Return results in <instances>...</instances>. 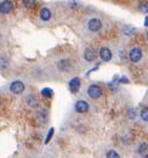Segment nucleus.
<instances>
[{
    "label": "nucleus",
    "mask_w": 148,
    "mask_h": 158,
    "mask_svg": "<svg viewBox=\"0 0 148 158\" xmlns=\"http://www.w3.org/2000/svg\"><path fill=\"white\" fill-rule=\"evenodd\" d=\"M56 68H57V71L61 72V73H69V72L73 71L74 63L71 59L63 57V59H60L56 62Z\"/></svg>",
    "instance_id": "7ed1b4c3"
},
{
    "label": "nucleus",
    "mask_w": 148,
    "mask_h": 158,
    "mask_svg": "<svg viewBox=\"0 0 148 158\" xmlns=\"http://www.w3.org/2000/svg\"><path fill=\"white\" fill-rule=\"evenodd\" d=\"M15 9V2L12 0H2L0 1V14L1 15H9Z\"/></svg>",
    "instance_id": "0eeeda50"
},
{
    "label": "nucleus",
    "mask_w": 148,
    "mask_h": 158,
    "mask_svg": "<svg viewBox=\"0 0 148 158\" xmlns=\"http://www.w3.org/2000/svg\"><path fill=\"white\" fill-rule=\"evenodd\" d=\"M24 102H26V106L29 107V108H38V107H39V101H38V99L35 98L34 94H28V95H26Z\"/></svg>",
    "instance_id": "9b49d317"
},
{
    "label": "nucleus",
    "mask_w": 148,
    "mask_h": 158,
    "mask_svg": "<svg viewBox=\"0 0 148 158\" xmlns=\"http://www.w3.org/2000/svg\"><path fill=\"white\" fill-rule=\"evenodd\" d=\"M85 28H86V31L89 33L97 34V33H100L103 29V23H102V21L100 20V19H97V17H91V19L88 20L86 24H85Z\"/></svg>",
    "instance_id": "f03ea898"
},
{
    "label": "nucleus",
    "mask_w": 148,
    "mask_h": 158,
    "mask_svg": "<svg viewBox=\"0 0 148 158\" xmlns=\"http://www.w3.org/2000/svg\"><path fill=\"white\" fill-rule=\"evenodd\" d=\"M145 26L148 27V17H146V21H145Z\"/></svg>",
    "instance_id": "5701e85b"
},
{
    "label": "nucleus",
    "mask_w": 148,
    "mask_h": 158,
    "mask_svg": "<svg viewBox=\"0 0 148 158\" xmlns=\"http://www.w3.org/2000/svg\"><path fill=\"white\" fill-rule=\"evenodd\" d=\"M138 10L142 14H148V1L147 0H141L138 2Z\"/></svg>",
    "instance_id": "f3484780"
},
{
    "label": "nucleus",
    "mask_w": 148,
    "mask_h": 158,
    "mask_svg": "<svg viewBox=\"0 0 148 158\" xmlns=\"http://www.w3.org/2000/svg\"><path fill=\"white\" fill-rule=\"evenodd\" d=\"M140 118L142 122H145V123H148V106L146 107H143L141 111H140Z\"/></svg>",
    "instance_id": "a211bd4d"
},
{
    "label": "nucleus",
    "mask_w": 148,
    "mask_h": 158,
    "mask_svg": "<svg viewBox=\"0 0 148 158\" xmlns=\"http://www.w3.org/2000/svg\"><path fill=\"white\" fill-rule=\"evenodd\" d=\"M135 153L140 157L148 158V142H146V141L138 142L135 147Z\"/></svg>",
    "instance_id": "6e6552de"
},
{
    "label": "nucleus",
    "mask_w": 148,
    "mask_h": 158,
    "mask_svg": "<svg viewBox=\"0 0 148 158\" xmlns=\"http://www.w3.org/2000/svg\"><path fill=\"white\" fill-rule=\"evenodd\" d=\"M98 56H100V59L102 60L103 62H109V61H112V59H113V52L111 51L109 48L102 46V48L100 49V51H98Z\"/></svg>",
    "instance_id": "1a4fd4ad"
},
{
    "label": "nucleus",
    "mask_w": 148,
    "mask_h": 158,
    "mask_svg": "<svg viewBox=\"0 0 148 158\" xmlns=\"http://www.w3.org/2000/svg\"><path fill=\"white\" fill-rule=\"evenodd\" d=\"M85 94L89 99L98 100L103 96V89L97 83H90V84H88V86L85 89Z\"/></svg>",
    "instance_id": "f257e3e1"
},
{
    "label": "nucleus",
    "mask_w": 148,
    "mask_h": 158,
    "mask_svg": "<svg viewBox=\"0 0 148 158\" xmlns=\"http://www.w3.org/2000/svg\"><path fill=\"white\" fill-rule=\"evenodd\" d=\"M136 116H137V113H136L135 108H130L129 111H128V118L130 120H134V119L136 118Z\"/></svg>",
    "instance_id": "412c9836"
},
{
    "label": "nucleus",
    "mask_w": 148,
    "mask_h": 158,
    "mask_svg": "<svg viewBox=\"0 0 148 158\" xmlns=\"http://www.w3.org/2000/svg\"><path fill=\"white\" fill-rule=\"evenodd\" d=\"M97 57V54L95 51V49L92 48H86L83 52V59L85 60L86 62H93Z\"/></svg>",
    "instance_id": "f8f14e48"
},
{
    "label": "nucleus",
    "mask_w": 148,
    "mask_h": 158,
    "mask_svg": "<svg viewBox=\"0 0 148 158\" xmlns=\"http://www.w3.org/2000/svg\"><path fill=\"white\" fill-rule=\"evenodd\" d=\"M9 90L14 95H21L26 90V84L22 80H14V81H11V84L9 86Z\"/></svg>",
    "instance_id": "39448f33"
},
{
    "label": "nucleus",
    "mask_w": 148,
    "mask_h": 158,
    "mask_svg": "<svg viewBox=\"0 0 148 158\" xmlns=\"http://www.w3.org/2000/svg\"><path fill=\"white\" fill-rule=\"evenodd\" d=\"M22 4L27 10H34L37 6L35 0H22Z\"/></svg>",
    "instance_id": "dca6fc26"
},
{
    "label": "nucleus",
    "mask_w": 148,
    "mask_h": 158,
    "mask_svg": "<svg viewBox=\"0 0 148 158\" xmlns=\"http://www.w3.org/2000/svg\"><path fill=\"white\" fill-rule=\"evenodd\" d=\"M146 39H147V41H148V31H147V33H146Z\"/></svg>",
    "instance_id": "b1692460"
},
{
    "label": "nucleus",
    "mask_w": 148,
    "mask_h": 158,
    "mask_svg": "<svg viewBox=\"0 0 148 158\" xmlns=\"http://www.w3.org/2000/svg\"><path fill=\"white\" fill-rule=\"evenodd\" d=\"M37 116H38L39 122H40L41 124H46L47 120H49V111H47L46 108H40V110L38 111Z\"/></svg>",
    "instance_id": "4468645a"
},
{
    "label": "nucleus",
    "mask_w": 148,
    "mask_h": 158,
    "mask_svg": "<svg viewBox=\"0 0 148 158\" xmlns=\"http://www.w3.org/2000/svg\"><path fill=\"white\" fill-rule=\"evenodd\" d=\"M39 19L41 22H49L52 19V12L47 6H43L39 11Z\"/></svg>",
    "instance_id": "9d476101"
},
{
    "label": "nucleus",
    "mask_w": 148,
    "mask_h": 158,
    "mask_svg": "<svg viewBox=\"0 0 148 158\" xmlns=\"http://www.w3.org/2000/svg\"><path fill=\"white\" fill-rule=\"evenodd\" d=\"M80 79L78 78V77H73V78L69 80V83H68V88H69V90L73 93V94H76L78 91H79V89H80Z\"/></svg>",
    "instance_id": "ddd939ff"
},
{
    "label": "nucleus",
    "mask_w": 148,
    "mask_h": 158,
    "mask_svg": "<svg viewBox=\"0 0 148 158\" xmlns=\"http://www.w3.org/2000/svg\"><path fill=\"white\" fill-rule=\"evenodd\" d=\"M74 111L79 114H84L88 113L90 111V105L86 100L84 99H78L74 102Z\"/></svg>",
    "instance_id": "20e7f679"
},
{
    "label": "nucleus",
    "mask_w": 148,
    "mask_h": 158,
    "mask_svg": "<svg viewBox=\"0 0 148 158\" xmlns=\"http://www.w3.org/2000/svg\"><path fill=\"white\" fill-rule=\"evenodd\" d=\"M106 157L108 158H119V153L115 151V150H108L107 152H106Z\"/></svg>",
    "instance_id": "aec40b11"
},
{
    "label": "nucleus",
    "mask_w": 148,
    "mask_h": 158,
    "mask_svg": "<svg viewBox=\"0 0 148 158\" xmlns=\"http://www.w3.org/2000/svg\"><path fill=\"white\" fill-rule=\"evenodd\" d=\"M52 134H54V128H51L50 130H49V134H47V136H46V140H45V143H47L49 141H50V139L52 136Z\"/></svg>",
    "instance_id": "4be33fe9"
},
{
    "label": "nucleus",
    "mask_w": 148,
    "mask_h": 158,
    "mask_svg": "<svg viewBox=\"0 0 148 158\" xmlns=\"http://www.w3.org/2000/svg\"><path fill=\"white\" fill-rule=\"evenodd\" d=\"M10 67V60L6 54H0V71H5Z\"/></svg>",
    "instance_id": "2eb2a0df"
},
{
    "label": "nucleus",
    "mask_w": 148,
    "mask_h": 158,
    "mask_svg": "<svg viewBox=\"0 0 148 158\" xmlns=\"http://www.w3.org/2000/svg\"><path fill=\"white\" fill-rule=\"evenodd\" d=\"M41 95H43L44 98H46V99H51V98L54 96V91H52V89H50V88H44V89L41 90Z\"/></svg>",
    "instance_id": "6ab92c4d"
},
{
    "label": "nucleus",
    "mask_w": 148,
    "mask_h": 158,
    "mask_svg": "<svg viewBox=\"0 0 148 158\" xmlns=\"http://www.w3.org/2000/svg\"><path fill=\"white\" fill-rule=\"evenodd\" d=\"M128 57H129L131 63H138L143 57V51L140 48H132V49L129 50Z\"/></svg>",
    "instance_id": "423d86ee"
}]
</instances>
